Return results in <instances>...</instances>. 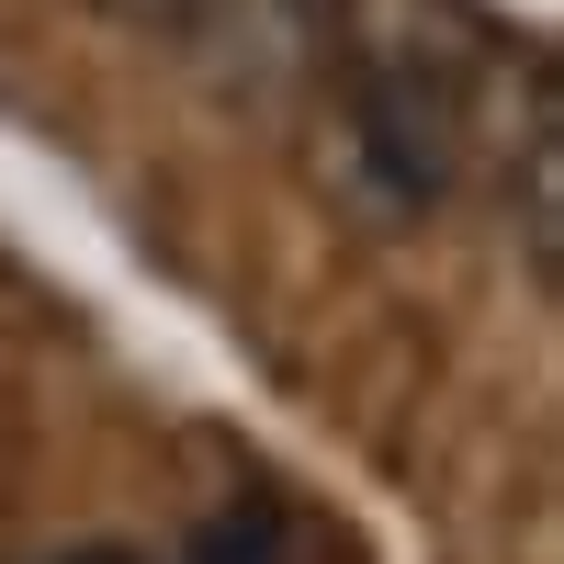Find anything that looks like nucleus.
Segmentation results:
<instances>
[{
	"mask_svg": "<svg viewBox=\"0 0 564 564\" xmlns=\"http://www.w3.org/2000/svg\"><path fill=\"white\" fill-rule=\"evenodd\" d=\"M339 12L350 0H193V34L204 45V79L249 113H282L294 90L339 57Z\"/></svg>",
	"mask_w": 564,
	"mask_h": 564,
	"instance_id": "nucleus-1",
	"label": "nucleus"
},
{
	"mask_svg": "<svg viewBox=\"0 0 564 564\" xmlns=\"http://www.w3.org/2000/svg\"><path fill=\"white\" fill-rule=\"evenodd\" d=\"M193 564H294V520H282V497H238V508H215V520L193 531Z\"/></svg>",
	"mask_w": 564,
	"mask_h": 564,
	"instance_id": "nucleus-2",
	"label": "nucleus"
},
{
	"mask_svg": "<svg viewBox=\"0 0 564 564\" xmlns=\"http://www.w3.org/2000/svg\"><path fill=\"white\" fill-rule=\"evenodd\" d=\"M102 12H124V23H170V34H181V23H193V0H102Z\"/></svg>",
	"mask_w": 564,
	"mask_h": 564,
	"instance_id": "nucleus-3",
	"label": "nucleus"
}]
</instances>
